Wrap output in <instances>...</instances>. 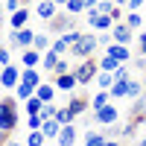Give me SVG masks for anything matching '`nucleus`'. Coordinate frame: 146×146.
Here are the masks:
<instances>
[{
    "label": "nucleus",
    "instance_id": "f257e3e1",
    "mask_svg": "<svg viewBox=\"0 0 146 146\" xmlns=\"http://www.w3.org/2000/svg\"><path fill=\"white\" fill-rule=\"evenodd\" d=\"M18 96L15 94H6L3 100H0V140H3V146L12 140V131L18 129Z\"/></svg>",
    "mask_w": 146,
    "mask_h": 146
},
{
    "label": "nucleus",
    "instance_id": "f03ea898",
    "mask_svg": "<svg viewBox=\"0 0 146 146\" xmlns=\"http://www.w3.org/2000/svg\"><path fill=\"white\" fill-rule=\"evenodd\" d=\"M96 50H100V35L96 32H82V38L70 50V58L73 62H88V58H96Z\"/></svg>",
    "mask_w": 146,
    "mask_h": 146
},
{
    "label": "nucleus",
    "instance_id": "7ed1b4c3",
    "mask_svg": "<svg viewBox=\"0 0 146 146\" xmlns=\"http://www.w3.org/2000/svg\"><path fill=\"white\" fill-rule=\"evenodd\" d=\"M73 73H76V79H79V88H85V85H94V82H96V76H100V62H96V58H88V62H76Z\"/></svg>",
    "mask_w": 146,
    "mask_h": 146
},
{
    "label": "nucleus",
    "instance_id": "20e7f679",
    "mask_svg": "<svg viewBox=\"0 0 146 146\" xmlns=\"http://www.w3.org/2000/svg\"><path fill=\"white\" fill-rule=\"evenodd\" d=\"M35 32L32 27H27V29H9V47H15V50H29V47L35 44Z\"/></svg>",
    "mask_w": 146,
    "mask_h": 146
},
{
    "label": "nucleus",
    "instance_id": "39448f33",
    "mask_svg": "<svg viewBox=\"0 0 146 146\" xmlns=\"http://www.w3.org/2000/svg\"><path fill=\"white\" fill-rule=\"evenodd\" d=\"M73 29H76V18H73V15H67V12H58V15H56L50 23H47V32H53L56 38H58V35L73 32Z\"/></svg>",
    "mask_w": 146,
    "mask_h": 146
},
{
    "label": "nucleus",
    "instance_id": "423d86ee",
    "mask_svg": "<svg viewBox=\"0 0 146 146\" xmlns=\"http://www.w3.org/2000/svg\"><path fill=\"white\" fill-rule=\"evenodd\" d=\"M85 21H88V27H91V32H96V35H102V32H111L114 29V18L111 15H100V12H88L85 15Z\"/></svg>",
    "mask_w": 146,
    "mask_h": 146
},
{
    "label": "nucleus",
    "instance_id": "0eeeda50",
    "mask_svg": "<svg viewBox=\"0 0 146 146\" xmlns=\"http://www.w3.org/2000/svg\"><path fill=\"white\" fill-rule=\"evenodd\" d=\"M21 79H23V67L21 64H9V67H3V73H0V85H3V91H9V94H15Z\"/></svg>",
    "mask_w": 146,
    "mask_h": 146
},
{
    "label": "nucleus",
    "instance_id": "6e6552de",
    "mask_svg": "<svg viewBox=\"0 0 146 146\" xmlns=\"http://www.w3.org/2000/svg\"><path fill=\"white\" fill-rule=\"evenodd\" d=\"M94 123H96V126H102V129L117 126V123H120V108H117V102L100 108V111H94Z\"/></svg>",
    "mask_w": 146,
    "mask_h": 146
},
{
    "label": "nucleus",
    "instance_id": "1a4fd4ad",
    "mask_svg": "<svg viewBox=\"0 0 146 146\" xmlns=\"http://www.w3.org/2000/svg\"><path fill=\"white\" fill-rule=\"evenodd\" d=\"M111 38H114V44H126V47H131V44L137 41V32L131 29V27H126V23H114Z\"/></svg>",
    "mask_w": 146,
    "mask_h": 146
},
{
    "label": "nucleus",
    "instance_id": "9d476101",
    "mask_svg": "<svg viewBox=\"0 0 146 146\" xmlns=\"http://www.w3.org/2000/svg\"><path fill=\"white\" fill-rule=\"evenodd\" d=\"M32 12H35V18H41L44 23H50V21L58 15V6L53 3V0H38V3L32 6Z\"/></svg>",
    "mask_w": 146,
    "mask_h": 146
},
{
    "label": "nucleus",
    "instance_id": "9b49d317",
    "mask_svg": "<svg viewBox=\"0 0 146 146\" xmlns=\"http://www.w3.org/2000/svg\"><path fill=\"white\" fill-rule=\"evenodd\" d=\"M53 85H56V88L58 91H62V94H76V88H79V79H76V73H64V76H53L50 79Z\"/></svg>",
    "mask_w": 146,
    "mask_h": 146
},
{
    "label": "nucleus",
    "instance_id": "f8f14e48",
    "mask_svg": "<svg viewBox=\"0 0 146 146\" xmlns=\"http://www.w3.org/2000/svg\"><path fill=\"white\" fill-rule=\"evenodd\" d=\"M105 56L117 58L120 64H129V62H135V56H131V47H126V44H108V47H105Z\"/></svg>",
    "mask_w": 146,
    "mask_h": 146
},
{
    "label": "nucleus",
    "instance_id": "ddd939ff",
    "mask_svg": "<svg viewBox=\"0 0 146 146\" xmlns=\"http://www.w3.org/2000/svg\"><path fill=\"white\" fill-rule=\"evenodd\" d=\"M67 108L73 111V117H82L85 111H91V96H85V94H73L70 100H67Z\"/></svg>",
    "mask_w": 146,
    "mask_h": 146
},
{
    "label": "nucleus",
    "instance_id": "4468645a",
    "mask_svg": "<svg viewBox=\"0 0 146 146\" xmlns=\"http://www.w3.org/2000/svg\"><path fill=\"white\" fill-rule=\"evenodd\" d=\"M32 15H35V12H32L29 6H23L21 12H15V15H9V29H27Z\"/></svg>",
    "mask_w": 146,
    "mask_h": 146
},
{
    "label": "nucleus",
    "instance_id": "2eb2a0df",
    "mask_svg": "<svg viewBox=\"0 0 146 146\" xmlns=\"http://www.w3.org/2000/svg\"><path fill=\"white\" fill-rule=\"evenodd\" d=\"M21 82L29 85V88H38V85H44L47 79H44V70L41 67H23V79Z\"/></svg>",
    "mask_w": 146,
    "mask_h": 146
},
{
    "label": "nucleus",
    "instance_id": "dca6fc26",
    "mask_svg": "<svg viewBox=\"0 0 146 146\" xmlns=\"http://www.w3.org/2000/svg\"><path fill=\"white\" fill-rule=\"evenodd\" d=\"M56 94H58V88L53 82H44V85H38V88H35V96H38V100L47 105V102H56Z\"/></svg>",
    "mask_w": 146,
    "mask_h": 146
},
{
    "label": "nucleus",
    "instance_id": "f3484780",
    "mask_svg": "<svg viewBox=\"0 0 146 146\" xmlns=\"http://www.w3.org/2000/svg\"><path fill=\"white\" fill-rule=\"evenodd\" d=\"M41 62H44V53L32 50V47L21 53V67H41Z\"/></svg>",
    "mask_w": 146,
    "mask_h": 146
},
{
    "label": "nucleus",
    "instance_id": "a211bd4d",
    "mask_svg": "<svg viewBox=\"0 0 146 146\" xmlns=\"http://www.w3.org/2000/svg\"><path fill=\"white\" fill-rule=\"evenodd\" d=\"M76 140H79V131H76V123L73 126H64L62 129V135H58V146H76Z\"/></svg>",
    "mask_w": 146,
    "mask_h": 146
},
{
    "label": "nucleus",
    "instance_id": "6ab92c4d",
    "mask_svg": "<svg viewBox=\"0 0 146 146\" xmlns=\"http://www.w3.org/2000/svg\"><path fill=\"white\" fill-rule=\"evenodd\" d=\"M114 100H111V94L108 91H94V96H91V111H100V108H105V105H111Z\"/></svg>",
    "mask_w": 146,
    "mask_h": 146
},
{
    "label": "nucleus",
    "instance_id": "aec40b11",
    "mask_svg": "<svg viewBox=\"0 0 146 146\" xmlns=\"http://www.w3.org/2000/svg\"><path fill=\"white\" fill-rule=\"evenodd\" d=\"M62 129H64V126L58 123V120H44V129H41V131H44V137H47V140H58Z\"/></svg>",
    "mask_w": 146,
    "mask_h": 146
},
{
    "label": "nucleus",
    "instance_id": "412c9836",
    "mask_svg": "<svg viewBox=\"0 0 146 146\" xmlns=\"http://www.w3.org/2000/svg\"><path fill=\"white\" fill-rule=\"evenodd\" d=\"M32 50H38V53H50V50H53V38H50V32H38V35H35Z\"/></svg>",
    "mask_w": 146,
    "mask_h": 146
},
{
    "label": "nucleus",
    "instance_id": "4be33fe9",
    "mask_svg": "<svg viewBox=\"0 0 146 146\" xmlns=\"http://www.w3.org/2000/svg\"><path fill=\"white\" fill-rule=\"evenodd\" d=\"M96 62H100V70H102V73H117L120 67H123V64L117 62V58H111V56H105V53H102L100 58H96Z\"/></svg>",
    "mask_w": 146,
    "mask_h": 146
},
{
    "label": "nucleus",
    "instance_id": "5701e85b",
    "mask_svg": "<svg viewBox=\"0 0 146 146\" xmlns=\"http://www.w3.org/2000/svg\"><path fill=\"white\" fill-rule=\"evenodd\" d=\"M108 137H105V131H88V135L82 137V146H105Z\"/></svg>",
    "mask_w": 146,
    "mask_h": 146
},
{
    "label": "nucleus",
    "instance_id": "b1692460",
    "mask_svg": "<svg viewBox=\"0 0 146 146\" xmlns=\"http://www.w3.org/2000/svg\"><path fill=\"white\" fill-rule=\"evenodd\" d=\"M44 111V102L38 100V96H32V100L23 102V117H35V114H41Z\"/></svg>",
    "mask_w": 146,
    "mask_h": 146
},
{
    "label": "nucleus",
    "instance_id": "393cba45",
    "mask_svg": "<svg viewBox=\"0 0 146 146\" xmlns=\"http://www.w3.org/2000/svg\"><path fill=\"white\" fill-rule=\"evenodd\" d=\"M126 27H131V29H135V32H143V15H140V12H126Z\"/></svg>",
    "mask_w": 146,
    "mask_h": 146
},
{
    "label": "nucleus",
    "instance_id": "a878e982",
    "mask_svg": "<svg viewBox=\"0 0 146 146\" xmlns=\"http://www.w3.org/2000/svg\"><path fill=\"white\" fill-rule=\"evenodd\" d=\"M58 62H62V56H56L53 50H50V53H44V62H41V70H44V73H50V76H53V70H56V64H58Z\"/></svg>",
    "mask_w": 146,
    "mask_h": 146
},
{
    "label": "nucleus",
    "instance_id": "bb28decb",
    "mask_svg": "<svg viewBox=\"0 0 146 146\" xmlns=\"http://www.w3.org/2000/svg\"><path fill=\"white\" fill-rule=\"evenodd\" d=\"M94 85H96V91H111L114 88V73H102L100 70V76H96Z\"/></svg>",
    "mask_w": 146,
    "mask_h": 146
},
{
    "label": "nucleus",
    "instance_id": "cd10ccee",
    "mask_svg": "<svg viewBox=\"0 0 146 146\" xmlns=\"http://www.w3.org/2000/svg\"><path fill=\"white\" fill-rule=\"evenodd\" d=\"M56 120H58L62 126H73V123H76V117H73V111H70L67 105H58V114H56Z\"/></svg>",
    "mask_w": 146,
    "mask_h": 146
},
{
    "label": "nucleus",
    "instance_id": "c85d7f7f",
    "mask_svg": "<svg viewBox=\"0 0 146 146\" xmlns=\"http://www.w3.org/2000/svg\"><path fill=\"white\" fill-rule=\"evenodd\" d=\"M143 94H146V88H143V82H140V79H131V82H129V100L135 102V100H140Z\"/></svg>",
    "mask_w": 146,
    "mask_h": 146
},
{
    "label": "nucleus",
    "instance_id": "c756f323",
    "mask_svg": "<svg viewBox=\"0 0 146 146\" xmlns=\"http://www.w3.org/2000/svg\"><path fill=\"white\" fill-rule=\"evenodd\" d=\"M129 82H131V79H129ZM129 82H114V88L108 91L114 102H117V100H123V96H129Z\"/></svg>",
    "mask_w": 146,
    "mask_h": 146
},
{
    "label": "nucleus",
    "instance_id": "7c9ffc66",
    "mask_svg": "<svg viewBox=\"0 0 146 146\" xmlns=\"http://www.w3.org/2000/svg\"><path fill=\"white\" fill-rule=\"evenodd\" d=\"M23 143L27 146H47V137H44V131H27Z\"/></svg>",
    "mask_w": 146,
    "mask_h": 146
},
{
    "label": "nucleus",
    "instance_id": "2f4dec72",
    "mask_svg": "<svg viewBox=\"0 0 146 146\" xmlns=\"http://www.w3.org/2000/svg\"><path fill=\"white\" fill-rule=\"evenodd\" d=\"M15 96H18V102H27V100H32V96H35V88H29V85H18V88H15Z\"/></svg>",
    "mask_w": 146,
    "mask_h": 146
},
{
    "label": "nucleus",
    "instance_id": "473e14b6",
    "mask_svg": "<svg viewBox=\"0 0 146 146\" xmlns=\"http://www.w3.org/2000/svg\"><path fill=\"white\" fill-rule=\"evenodd\" d=\"M64 12L73 15V18H79V15H85V3H82V0H70V3L64 6Z\"/></svg>",
    "mask_w": 146,
    "mask_h": 146
},
{
    "label": "nucleus",
    "instance_id": "72a5a7b5",
    "mask_svg": "<svg viewBox=\"0 0 146 146\" xmlns=\"http://www.w3.org/2000/svg\"><path fill=\"white\" fill-rule=\"evenodd\" d=\"M0 64H3V67L12 64V47H3V50H0Z\"/></svg>",
    "mask_w": 146,
    "mask_h": 146
},
{
    "label": "nucleus",
    "instance_id": "f704fd0d",
    "mask_svg": "<svg viewBox=\"0 0 146 146\" xmlns=\"http://www.w3.org/2000/svg\"><path fill=\"white\" fill-rule=\"evenodd\" d=\"M146 6V0H129V3H126V12H140Z\"/></svg>",
    "mask_w": 146,
    "mask_h": 146
},
{
    "label": "nucleus",
    "instance_id": "c9c22d12",
    "mask_svg": "<svg viewBox=\"0 0 146 146\" xmlns=\"http://www.w3.org/2000/svg\"><path fill=\"white\" fill-rule=\"evenodd\" d=\"M131 64H135L137 70H143V73H146V56H140V53H137V56H135V62H131Z\"/></svg>",
    "mask_w": 146,
    "mask_h": 146
},
{
    "label": "nucleus",
    "instance_id": "e433bc0d",
    "mask_svg": "<svg viewBox=\"0 0 146 146\" xmlns=\"http://www.w3.org/2000/svg\"><path fill=\"white\" fill-rule=\"evenodd\" d=\"M137 47H140V56H146V29L137 32Z\"/></svg>",
    "mask_w": 146,
    "mask_h": 146
},
{
    "label": "nucleus",
    "instance_id": "4c0bfd02",
    "mask_svg": "<svg viewBox=\"0 0 146 146\" xmlns=\"http://www.w3.org/2000/svg\"><path fill=\"white\" fill-rule=\"evenodd\" d=\"M53 3H56V6H58V9H64V6H67V3H70V0H53Z\"/></svg>",
    "mask_w": 146,
    "mask_h": 146
},
{
    "label": "nucleus",
    "instance_id": "58836bf2",
    "mask_svg": "<svg viewBox=\"0 0 146 146\" xmlns=\"http://www.w3.org/2000/svg\"><path fill=\"white\" fill-rule=\"evenodd\" d=\"M135 146H146V135H143V137H137V140H135Z\"/></svg>",
    "mask_w": 146,
    "mask_h": 146
},
{
    "label": "nucleus",
    "instance_id": "ea45409f",
    "mask_svg": "<svg viewBox=\"0 0 146 146\" xmlns=\"http://www.w3.org/2000/svg\"><path fill=\"white\" fill-rule=\"evenodd\" d=\"M105 146H123V143H120V140H111V137H108V143Z\"/></svg>",
    "mask_w": 146,
    "mask_h": 146
},
{
    "label": "nucleus",
    "instance_id": "a19ab883",
    "mask_svg": "<svg viewBox=\"0 0 146 146\" xmlns=\"http://www.w3.org/2000/svg\"><path fill=\"white\" fill-rule=\"evenodd\" d=\"M6 146H27V143H21V140H9Z\"/></svg>",
    "mask_w": 146,
    "mask_h": 146
},
{
    "label": "nucleus",
    "instance_id": "79ce46f5",
    "mask_svg": "<svg viewBox=\"0 0 146 146\" xmlns=\"http://www.w3.org/2000/svg\"><path fill=\"white\" fill-rule=\"evenodd\" d=\"M114 3H117V6H123V9H126V3H129V0H114Z\"/></svg>",
    "mask_w": 146,
    "mask_h": 146
},
{
    "label": "nucleus",
    "instance_id": "37998d69",
    "mask_svg": "<svg viewBox=\"0 0 146 146\" xmlns=\"http://www.w3.org/2000/svg\"><path fill=\"white\" fill-rule=\"evenodd\" d=\"M23 3H27V6H29V3H38V0H23Z\"/></svg>",
    "mask_w": 146,
    "mask_h": 146
},
{
    "label": "nucleus",
    "instance_id": "c03bdc74",
    "mask_svg": "<svg viewBox=\"0 0 146 146\" xmlns=\"http://www.w3.org/2000/svg\"><path fill=\"white\" fill-rule=\"evenodd\" d=\"M143 88H146V73H143Z\"/></svg>",
    "mask_w": 146,
    "mask_h": 146
},
{
    "label": "nucleus",
    "instance_id": "a18cd8bd",
    "mask_svg": "<svg viewBox=\"0 0 146 146\" xmlns=\"http://www.w3.org/2000/svg\"><path fill=\"white\" fill-rule=\"evenodd\" d=\"M3 3H6V0H3Z\"/></svg>",
    "mask_w": 146,
    "mask_h": 146
}]
</instances>
